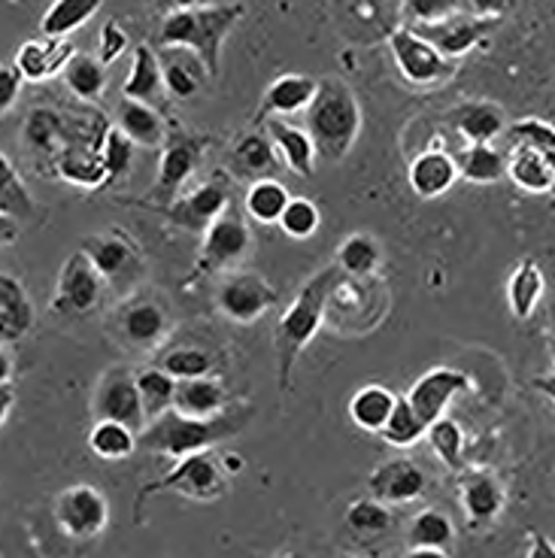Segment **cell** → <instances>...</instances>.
I'll use <instances>...</instances> for the list:
<instances>
[{
	"instance_id": "1",
	"label": "cell",
	"mask_w": 555,
	"mask_h": 558,
	"mask_svg": "<svg viewBox=\"0 0 555 558\" xmlns=\"http://www.w3.org/2000/svg\"><path fill=\"white\" fill-rule=\"evenodd\" d=\"M246 7L243 3H219V7H197V10H170L161 19L158 28V46H180L192 49L204 64L209 76H219V58H222V43L234 25L243 19Z\"/></svg>"
},
{
	"instance_id": "2",
	"label": "cell",
	"mask_w": 555,
	"mask_h": 558,
	"mask_svg": "<svg viewBox=\"0 0 555 558\" xmlns=\"http://www.w3.org/2000/svg\"><path fill=\"white\" fill-rule=\"evenodd\" d=\"M361 131V107L355 92L337 76L319 80L316 98L306 107V134L316 155L328 161H343L355 146Z\"/></svg>"
},
{
	"instance_id": "3",
	"label": "cell",
	"mask_w": 555,
	"mask_h": 558,
	"mask_svg": "<svg viewBox=\"0 0 555 558\" xmlns=\"http://www.w3.org/2000/svg\"><path fill=\"white\" fill-rule=\"evenodd\" d=\"M334 282H337V267H325L316 277L306 282L304 289L298 292L289 310L282 313V319L277 325V364H279V386L289 389L292 386L294 364L301 359V352L306 343L316 337L328 307V298L334 292Z\"/></svg>"
},
{
	"instance_id": "4",
	"label": "cell",
	"mask_w": 555,
	"mask_h": 558,
	"mask_svg": "<svg viewBox=\"0 0 555 558\" xmlns=\"http://www.w3.org/2000/svg\"><path fill=\"white\" fill-rule=\"evenodd\" d=\"M243 418L246 416L192 418L180 416L177 410H167L165 416L149 422L137 434V449L161 452V456H170V459L180 461L185 456H195V452H207V447L240 432Z\"/></svg>"
},
{
	"instance_id": "5",
	"label": "cell",
	"mask_w": 555,
	"mask_h": 558,
	"mask_svg": "<svg viewBox=\"0 0 555 558\" xmlns=\"http://www.w3.org/2000/svg\"><path fill=\"white\" fill-rule=\"evenodd\" d=\"M155 492H177V495L192 498V501H219L228 492V476H225V471L219 468V459L213 452L185 456L161 480L140 488L137 519H143V504L149 501Z\"/></svg>"
},
{
	"instance_id": "6",
	"label": "cell",
	"mask_w": 555,
	"mask_h": 558,
	"mask_svg": "<svg viewBox=\"0 0 555 558\" xmlns=\"http://www.w3.org/2000/svg\"><path fill=\"white\" fill-rule=\"evenodd\" d=\"M213 140L195 131H185L177 122H170L167 128L165 146H161V165H158V182H155L153 195L158 197L161 207H170L180 197L182 185L195 177L201 155L207 149Z\"/></svg>"
},
{
	"instance_id": "7",
	"label": "cell",
	"mask_w": 555,
	"mask_h": 558,
	"mask_svg": "<svg viewBox=\"0 0 555 558\" xmlns=\"http://www.w3.org/2000/svg\"><path fill=\"white\" fill-rule=\"evenodd\" d=\"M250 250L252 231L250 225H246V219H243L237 209H225L222 216L207 228L204 246H201V255H197V265L192 267L185 286H195L197 279L222 274V270H228L231 265H237Z\"/></svg>"
},
{
	"instance_id": "8",
	"label": "cell",
	"mask_w": 555,
	"mask_h": 558,
	"mask_svg": "<svg viewBox=\"0 0 555 558\" xmlns=\"http://www.w3.org/2000/svg\"><path fill=\"white\" fill-rule=\"evenodd\" d=\"M389 49L401 76L417 88H437L456 76L458 64L441 56L429 40H422L413 28H398L389 34Z\"/></svg>"
},
{
	"instance_id": "9",
	"label": "cell",
	"mask_w": 555,
	"mask_h": 558,
	"mask_svg": "<svg viewBox=\"0 0 555 558\" xmlns=\"http://www.w3.org/2000/svg\"><path fill=\"white\" fill-rule=\"evenodd\" d=\"M225 209H231V177L225 170H216L204 185L192 189L189 195H180L170 207H165L167 222H173L182 231L207 234V228Z\"/></svg>"
},
{
	"instance_id": "10",
	"label": "cell",
	"mask_w": 555,
	"mask_h": 558,
	"mask_svg": "<svg viewBox=\"0 0 555 558\" xmlns=\"http://www.w3.org/2000/svg\"><path fill=\"white\" fill-rule=\"evenodd\" d=\"M92 413H95V422L110 418V422L128 425L131 432H143L146 428V410L140 401L137 374H131L128 367H110L95 389Z\"/></svg>"
},
{
	"instance_id": "11",
	"label": "cell",
	"mask_w": 555,
	"mask_h": 558,
	"mask_svg": "<svg viewBox=\"0 0 555 558\" xmlns=\"http://www.w3.org/2000/svg\"><path fill=\"white\" fill-rule=\"evenodd\" d=\"M56 519L61 529L68 531L76 541H92L110 522V504L104 498V492L88 483L70 486L58 492L56 498Z\"/></svg>"
},
{
	"instance_id": "12",
	"label": "cell",
	"mask_w": 555,
	"mask_h": 558,
	"mask_svg": "<svg viewBox=\"0 0 555 558\" xmlns=\"http://www.w3.org/2000/svg\"><path fill=\"white\" fill-rule=\"evenodd\" d=\"M104 298V277L95 265L85 258V252H73L58 274V289L52 298V310L68 313V316H85L100 307Z\"/></svg>"
},
{
	"instance_id": "13",
	"label": "cell",
	"mask_w": 555,
	"mask_h": 558,
	"mask_svg": "<svg viewBox=\"0 0 555 558\" xmlns=\"http://www.w3.org/2000/svg\"><path fill=\"white\" fill-rule=\"evenodd\" d=\"M279 301V292L262 277V274H234L219 286L216 294V304L222 310L225 319L240 322V325H250V322L262 319L267 310L274 307Z\"/></svg>"
},
{
	"instance_id": "14",
	"label": "cell",
	"mask_w": 555,
	"mask_h": 558,
	"mask_svg": "<svg viewBox=\"0 0 555 558\" xmlns=\"http://www.w3.org/2000/svg\"><path fill=\"white\" fill-rule=\"evenodd\" d=\"M495 25H498V19H476V15H468L458 10L449 19L431 22V25H417L413 31L422 40H429L441 56L456 61V58L468 56L473 46L483 40Z\"/></svg>"
},
{
	"instance_id": "15",
	"label": "cell",
	"mask_w": 555,
	"mask_h": 558,
	"mask_svg": "<svg viewBox=\"0 0 555 558\" xmlns=\"http://www.w3.org/2000/svg\"><path fill=\"white\" fill-rule=\"evenodd\" d=\"M468 389H471V377L464 371H456V367H434V371L422 374L413 383L407 401H410V407L417 410V416L429 428L431 422H437V418L444 416V410L453 404V398Z\"/></svg>"
},
{
	"instance_id": "16",
	"label": "cell",
	"mask_w": 555,
	"mask_h": 558,
	"mask_svg": "<svg viewBox=\"0 0 555 558\" xmlns=\"http://www.w3.org/2000/svg\"><path fill=\"white\" fill-rule=\"evenodd\" d=\"M80 250L95 265L104 282L128 279L140 267V246L128 238L122 228H110V231H100V234L85 238Z\"/></svg>"
},
{
	"instance_id": "17",
	"label": "cell",
	"mask_w": 555,
	"mask_h": 558,
	"mask_svg": "<svg viewBox=\"0 0 555 558\" xmlns=\"http://www.w3.org/2000/svg\"><path fill=\"white\" fill-rule=\"evenodd\" d=\"M429 480L413 459H391L367 476V492L379 504H410L422 498Z\"/></svg>"
},
{
	"instance_id": "18",
	"label": "cell",
	"mask_w": 555,
	"mask_h": 558,
	"mask_svg": "<svg viewBox=\"0 0 555 558\" xmlns=\"http://www.w3.org/2000/svg\"><path fill=\"white\" fill-rule=\"evenodd\" d=\"M73 56H76V49L68 37H34L19 46L13 64L25 83H46L58 73H64Z\"/></svg>"
},
{
	"instance_id": "19",
	"label": "cell",
	"mask_w": 555,
	"mask_h": 558,
	"mask_svg": "<svg viewBox=\"0 0 555 558\" xmlns=\"http://www.w3.org/2000/svg\"><path fill=\"white\" fill-rule=\"evenodd\" d=\"M116 331L131 347L153 349L167 335V310L153 298H134L116 313Z\"/></svg>"
},
{
	"instance_id": "20",
	"label": "cell",
	"mask_w": 555,
	"mask_h": 558,
	"mask_svg": "<svg viewBox=\"0 0 555 558\" xmlns=\"http://www.w3.org/2000/svg\"><path fill=\"white\" fill-rule=\"evenodd\" d=\"M122 98L149 104L155 110H167V85L165 73H161V61L153 46L140 43L134 46V58H131V70L122 85Z\"/></svg>"
},
{
	"instance_id": "21",
	"label": "cell",
	"mask_w": 555,
	"mask_h": 558,
	"mask_svg": "<svg viewBox=\"0 0 555 558\" xmlns=\"http://www.w3.org/2000/svg\"><path fill=\"white\" fill-rule=\"evenodd\" d=\"M22 140H25V149L34 158H40V168L49 170L46 165H52V173H56L58 155L68 149V143L73 140V128L64 125V119L58 112L34 110L22 128Z\"/></svg>"
},
{
	"instance_id": "22",
	"label": "cell",
	"mask_w": 555,
	"mask_h": 558,
	"mask_svg": "<svg viewBox=\"0 0 555 558\" xmlns=\"http://www.w3.org/2000/svg\"><path fill=\"white\" fill-rule=\"evenodd\" d=\"M319 80L304 76V73H282L274 83L267 85L262 98V110L255 122H267V119H279V116H294V112H306V107L316 98Z\"/></svg>"
},
{
	"instance_id": "23",
	"label": "cell",
	"mask_w": 555,
	"mask_h": 558,
	"mask_svg": "<svg viewBox=\"0 0 555 558\" xmlns=\"http://www.w3.org/2000/svg\"><path fill=\"white\" fill-rule=\"evenodd\" d=\"M158 61H161V73H165L167 95L177 100L195 98L197 92L207 85L209 76L207 64L192 52V49H180V46H167L158 52Z\"/></svg>"
},
{
	"instance_id": "24",
	"label": "cell",
	"mask_w": 555,
	"mask_h": 558,
	"mask_svg": "<svg viewBox=\"0 0 555 558\" xmlns=\"http://www.w3.org/2000/svg\"><path fill=\"white\" fill-rule=\"evenodd\" d=\"M468 143H492L504 134V110L495 100H464L446 119Z\"/></svg>"
},
{
	"instance_id": "25",
	"label": "cell",
	"mask_w": 555,
	"mask_h": 558,
	"mask_svg": "<svg viewBox=\"0 0 555 558\" xmlns=\"http://www.w3.org/2000/svg\"><path fill=\"white\" fill-rule=\"evenodd\" d=\"M228 391H225L219 377H195V379H177V398H173V410L180 416L192 418H213L222 413Z\"/></svg>"
},
{
	"instance_id": "26",
	"label": "cell",
	"mask_w": 555,
	"mask_h": 558,
	"mask_svg": "<svg viewBox=\"0 0 555 558\" xmlns=\"http://www.w3.org/2000/svg\"><path fill=\"white\" fill-rule=\"evenodd\" d=\"M34 322V310H31V298L25 292V286L0 270V343H15L31 331Z\"/></svg>"
},
{
	"instance_id": "27",
	"label": "cell",
	"mask_w": 555,
	"mask_h": 558,
	"mask_svg": "<svg viewBox=\"0 0 555 558\" xmlns=\"http://www.w3.org/2000/svg\"><path fill=\"white\" fill-rule=\"evenodd\" d=\"M279 153L274 146V140L264 137L258 131L252 134H243V137L234 143V153H231V165H234L237 177L243 180H274V173L279 170Z\"/></svg>"
},
{
	"instance_id": "28",
	"label": "cell",
	"mask_w": 555,
	"mask_h": 558,
	"mask_svg": "<svg viewBox=\"0 0 555 558\" xmlns=\"http://www.w3.org/2000/svg\"><path fill=\"white\" fill-rule=\"evenodd\" d=\"M458 180V165L456 158H449L441 149H431L413 158L410 165V185L419 197L434 201V197L446 195Z\"/></svg>"
},
{
	"instance_id": "29",
	"label": "cell",
	"mask_w": 555,
	"mask_h": 558,
	"mask_svg": "<svg viewBox=\"0 0 555 558\" xmlns=\"http://www.w3.org/2000/svg\"><path fill=\"white\" fill-rule=\"evenodd\" d=\"M267 131H270V140L277 146L279 158L286 161V168L310 180L316 173V146H313V140L304 128H294L282 119H270Z\"/></svg>"
},
{
	"instance_id": "30",
	"label": "cell",
	"mask_w": 555,
	"mask_h": 558,
	"mask_svg": "<svg viewBox=\"0 0 555 558\" xmlns=\"http://www.w3.org/2000/svg\"><path fill=\"white\" fill-rule=\"evenodd\" d=\"M116 125L122 128L137 146H146V149H161L165 146V116L155 110V107H149V104L122 98L119 100V122Z\"/></svg>"
},
{
	"instance_id": "31",
	"label": "cell",
	"mask_w": 555,
	"mask_h": 558,
	"mask_svg": "<svg viewBox=\"0 0 555 558\" xmlns=\"http://www.w3.org/2000/svg\"><path fill=\"white\" fill-rule=\"evenodd\" d=\"M458 495H461V507L471 522H492L504 507V486L486 471L464 476L458 486Z\"/></svg>"
},
{
	"instance_id": "32",
	"label": "cell",
	"mask_w": 555,
	"mask_h": 558,
	"mask_svg": "<svg viewBox=\"0 0 555 558\" xmlns=\"http://www.w3.org/2000/svg\"><path fill=\"white\" fill-rule=\"evenodd\" d=\"M543 289H546V279H543L541 265L534 258H526L514 267V274L507 279V304H510L516 322H528L534 316Z\"/></svg>"
},
{
	"instance_id": "33",
	"label": "cell",
	"mask_w": 555,
	"mask_h": 558,
	"mask_svg": "<svg viewBox=\"0 0 555 558\" xmlns=\"http://www.w3.org/2000/svg\"><path fill=\"white\" fill-rule=\"evenodd\" d=\"M395 395H391L386 386H361L355 395H352V401H349V418L359 425L361 432H371L379 434L383 432V425L389 422L391 410H395Z\"/></svg>"
},
{
	"instance_id": "34",
	"label": "cell",
	"mask_w": 555,
	"mask_h": 558,
	"mask_svg": "<svg viewBox=\"0 0 555 558\" xmlns=\"http://www.w3.org/2000/svg\"><path fill=\"white\" fill-rule=\"evenodd\" d=\"M104 0H52L40 19L43 37H70L100 13Z\"/></svg>"
},
{
	"instance_id": "35",
	"label": "cell",
	"mask_w": 555,
	"mask_h": 558,
	"mask_svg": "<svg viewBox=\"0 0 555 558\" xmlns=\"http://www.w3.org/2000/svg\"><path fill=\"white\" fill-rule=\"evenodd\" d=\"M61 76H64V85H68L70 92L80 100H85V104H95L107 92V68L100 64L98 58L83 56V52H76V56L70 58Z\"/></svg>"
},
{
	"instance_id": "36",
	"label": "cell",
	"mask_w": 555,
	"mask_h": 558,
	"mask_svg": "<svg viewBox=\"0 0 555 558\" xmlns=\"http://www.w3.org/2000/svg\"><path fill=\"white\" fill-rule=\"evenodd\" d=\"M507 173L519 189H526L531 195L553 192V170L546 165V155L534 153V149H510Z\"/></svg>"
},
{
	"instance_id": "37",
	"label": "cell",
	"mask_w": 555,
	"mask_h": 558,
	"mask_svg": "<svg viewBox=\"0 0 555 558\" xmlns=\"http://www.w3.org/2000/svg\"><path fill=\"white\" fill-rule=\"evenodd\" d=\"M88 449L104 461H122L137 452V432H131L122 422L98 418L88 432Z\"/></svg>"
},
{
	"instance_id": "38",
	"label": "cell",
	"mask_w": 555,
	"mask_h": 558,
	"mask_svg": "<svg viewBox=\"0 0 555 558\" xmlns=\"http://www.w3.org/2000/svg\"><path fill=\"white\" fill-rule=\"evenodd\" d=\"M137 391L143 410H146V425L155 422L158 416H165L167 410H173V398H177V379L170 377L167 371L155 367H143L137 371Z\"/></svg>"
},
{
	"instance_id": "39",
	"label": "cell",
	"mask_w": 555,
	"mask_h": 558,
	"mask_svg": "<svg viewBox=\"0 0 555 558\" xmlns=\"http://www.w3.org/2000/svg\"><path fill=\"white\" fill-rule=\"evenodd\" d=\"M458 173L468 182L488 185V182H498L507 173V158L492 143H471L464 153L458 155Z\"/></svg>"
},
{
	"instance_id": "40",
	"label": "cell",
	"mask_w": 555,
	"mask_h": 558,
	"mask_svg": "<svg viewBox=\"0 0 555 558\" xmlns=\"http://www.w3.org/2000/svg\"><path fill=\"white\" fill-rule=\"evenodd\" d=\"M289 201H292V195H289V189L282 182L258 180L250 185L243 207H246V216L255 219V222L279 225V216H282V209L289 207Z\"/></svg>"
},
{
	"instance_id": "41",
	"label": "cell",
	"mask_w": 555,
	"mask_h": 558,
	"mask_svg": "<svg viewBox=\"0 0 555 558\" xmlns=\"http://www.w3.org/2000/svg\"><path fill=\"white\" fill-rule=\"evenodd\" d=\"M161 371H167L173 379H195L209 377L216 371V355L201 347H177L161 355L158 362Z\"/></svg>"
},
{
	"instance_id": "42",
	"label": "cell",
	"mask_w": 555,
	"mask_h": 558,
	"mask_svg": "<svg viewBox=\"0 0 555 558\" xmlns=\"http://www.w3.org/2000/svg\"><path fill=\"white\" fill-rule=\"evenodd\" d=\"M337 267L349 277H371L379 267V243L367 234H352L337 250Z\"/></svg>"
},
{
	"instance_id": "43",
	"label": "cell",
	"mask_w": 555,
	"mask_h": 558,
	"mask_svg": "<svg viewBox=\"0 0 555 558\" xmlns=\"http://www.w3.org/2000/svg\"><path fill=\"white\" fill-rule=\"evenodd\" d=\"M456 529L446 513L441 510H422L413 517L410 529H407V544L410 546H434V549H446L453 546Z\"/></svg>"
},
{
	"instance_id": "44",
	"label": "cell",
	"mask_w": 555,
	"mask_h": 558,
	"mask_svg": "<svg viewBox=\"0 0 555 558\" xmlns=\"http://www.w3.org/2000/svg\"><path fill=\"white\" fill-rule=\"evenodd\" d=\"M134 140L128 137L122 128L110 125L107 131V137H104V165H107V185H116V182H122L131 177V170H134Z\"/></svg>"
},
{
	"instance_id": "45",
	"label": "cell",
	"mask_w": 555,
	"mask_h": 558,
	"mask_svg": "<svg viewBox=\"0 0 555 558\" xmlns=\"http://www.w3.org/2000/svg\"><path fill=\"white\" fill-rule=\"evenodd\" d=\"M429 432L425 422L417 416V410L410 407L407 398H398L395 401V410H391L389 422L383 425L379 437L391 444V447H413L417 440H422V434Z\"/></svg>"
},
{
	"instance_id": "46",
	"label": "cell",
	"mask_w": 555,
	"mask_h": 558,
	"mask_svg": "<svg viewBox=\"0 0 555 558\" xmlns=\"http://www.w3.org/2000/svg\"><path fill=\"white\" fill-rule=\"evenodd\" d=\"M429 444L434 449V456L444 461L446 468L458 471L461 468V459H464V432L458 425L456 418L441 416L437 422L429 425Z\"/></svg>"
},
{
	"instance_id": "47",
	"label": "cell",
	"mask_w": 555,
	"mask_h": 558,
	"mask_svg": "<svg viewBox=\"0 0 555 558\" xmlns=\"http://www.w3.org/2000/svg\"><path fill=\"white\" fill-rule=\"evenodd\" d=\"M0 204L10 209V213H15L22 222L31 219V216H34V207H37L34 197H31L28 185L22 182L19 170L13 168V161L3 153H0Z\"/></svg>"
},
{
	"instance_id": "48",
	"label": "cell",
	"mask_w": 555,
	"mask_h": 558,
	"mask_svg": "<svg viewBox=\"0 0 555 558\" xmlns=\"http://www.w3.org/2000/svg\"><path fill=\"white\" fill-rule=\"evenodd\" d=\"M504 137L510 143V149H534L541 155L555 149V128L546 125L543 119H519L504 128Z\"/></svg>"
},
{
	"instance_id": "49",
	"label": "cell",
	"mask_w": 555,
	"mask_h": 558,
	"mask_svg": "<svg viewBox=\"0 0 555 558\" xmlns=\"http://www.w3.org/2000/svg\"><path fill=\"white\" fill-rule=\"evenodd\" d=\"M347 525L364 537H379L391 529V513L376 498H361L347 510Z\"/></svg>"
},
{
	"instance_id": "50",
	"label": "cell",
	"mask_w": 555,
	"mask_h": 558,
	"mask_svg": "<svg viewBox=\"0 0 555 558\" xmlns=\"http://www.w3.org/2000/svg\"><path fill=\"white\" fill-rule=\"evenodd\" d=\"M319 207L313 201H306V197H292L289 207L282 209V216H279V228L292 240L313 238L319 231Z\"/></svg>"
},
{
	"instance_id": "51",
	"label": "cell",
	"mask_w": 555,
	"mask_h": 558,
	"mask_svg": "<svg viewBox=\"0 0 555 558\" xmlns=\"http://www.w3.org/2000/svg\"><path fill=\"white\" fill-rule=\"evenodd\" d=\"M453 13H458V0H403V19L410 22V28L441 22Z\"/></svg>"
},
{
	"instance_id": "52",
	"label": "cell",
	"mask_w": 555,
	"mask_h": 558,
	"mask_svg": "<svg viewBox=\"0 0 555 558\" xmlns=\"http://www.w3.org/2000/svg\"><path fill=\"white\" fill-rule=\"evenodd\" d=\"M128 52V34L122 31V25L110 19L104 28H100L98 37V61L104 68H110L112 61H119V58Z\"/></svg>"
},
{
	"instance_id": "53",
	"label": "cell",
	"mask_w": 555,
	"mask_h": 558,
	"mask_svg": "<svg viewBox=\"0 0 555 558\" xmlns=\"http://www.w3.org/2000/svg\"><path fill=\"white\" fill-rule=\"evenodd\" d=\"M22 85H25V80L15 70V64H0V116L13 110L15 100L22 95Z\"/></svg>"
},
{
	"instance_id": "54",
	"label": "cell",
	"mask_w": 555,
	"mask_h": 558,
	"mask_svg": "<svg viewBox=\"0 0 555 558\" xmlns=\"http://www.w3.org/2000/svg\"><path fill=\"white\" fill-rule=\"evenodd\" d=\"M510 0H458V10L476 19H498L500 13H507Z\"/></svg>"
},
{
	"instance_id": "55",
	"label": "cell",
	"mask_w": 555,
	"mask_h": 558,
	"mask_svg": "<svg viewBox=\"0 0 555 558\" xmlns=\"http://www.w3.org/2000/svg\"><path fill=\"white\" fill-rule=\"evenodd\" d=\"M22 234V219L0 204V246H13Z\"/></svg>"
},
{
	"instance_id": "56",
	"label": "cell",
	"mask_w": 555,
	"mask_h": 558,
	"mask_svg": "<svg viewBox=\"0 0 555 558\" xmlns=\"http://www.w3.org/2000/svg\"><path fill=\"white\" fill-rule=\"evenodd\" d=\"M531 537V546H528V558H555V544L541 534V531H528Z\"/></svg>"
},
{
	"instance_id": "57",
	"label": "cell",
	"mask_w": 555,
	"mask_h": 558,
	"mask_svg": "<svg viewBox=\"0 0 555 558\" xmlns=\"http://www.w3.org/2000/svg\"><path fill=\"white\" fill-rule=\"evenodd\" d=\"M13 407H15L13 383H3V386H0V428L7 425V418H10V413H13Z\"/></svg>"
},
{
	"instance_id": "58",
	"label": "cell",
	"mask_w": 555,
	"mask_h": 558,
	"mask_svg": "<svg viewBox=\"0 0 555 558\" xmlns=\"http://www.w3.org/2000/svg\"><path fill=\"white\" fill-rule=\"evenodd\" d=\"M167 13L170 10H197V7H219L225 0H165Z\"/></svg>"
},
{
	"instance_id": "59",
	"label": "cell",
	"mask_w": 555,
	"mask_h": 558,
	"mask_svg": "<svg viewBox=\"0 0 555 558\" xmlns=\"http://www.w3.org/2000/svg\"><path fill=\"white\" fill-rule=\"evenodd\" d=\"M13 371H15L13 355H10V349L0 343V386H3V383H13Z\"/></svg>"
},
{
	"instance_id": "60",
	"label": "cell",
	"mask_w": 555,
	"mask_h": 558,
	"mask_svg": "<svg viewBox=\"0 0 555 558\" xmlns=\"http://www.w3.org/2000/svg\"><path fill=\"white\" fill-rule=\"evenodd\" d=\"M403 558H449L446 549H434V546H410Z\"/></svg>"
},
{
	"instance_id": "61",
	"label": "cell",
	"mask_w": 555,
	"mask_h": 558,
	"mask_svg": "<svg viewBox=\"0 0 555 558\" xmlns=\"http://www.w3.org/2000/svg\"><path fill=\"white\" fill-rule=\"evenodd\" d=\"M531 386L541 391V395H546L550 401H555V374H550V377H534Z\"/></svg>"
},
{
	"instance_id": "62",
	"label": "cell",
	"mask_w": 555,
	"mask_h": 558,
	"mask_svg": "<svg viewBox=\"0 0 555 558\" xmlns=\"http://www.w3.org/2000/svg\"><path fill=\"white\" fill-rule=\"evenodd\" d=\"M546 165H550V170H553V192H550V195L555 197V149L553 153H546Z\"/></svg>"
},
{
	"instance_id": "63",
	"label": "cell",
	"mask_w": 555,
	"mask_h": 558,
	"mask_svg": "<svg viewBox=\"0 0 555 558\" xmlns=\"http://www.w3.org/2000/svg\"><path fill=\"white\" fill-rule=\"evenodd\" d=\"M550 352H553V364H555V340H553V343H550Z\"/></svg>"
},
{
	"instance_id": "64",
	"label": "cell",
	"mask_w": 555,
	"mask_h": 558,
	"mask_svg": "<svg viewBox=\"0 0 555 558\" xmlns=\"http://www.w3.org/2000/svg\"><path fill=\"white\" fill-rule=\"evenodd\" d=\"M279 558H298V556H292V553H286V556H279Z\"/></svg>"
}]
</instances>
